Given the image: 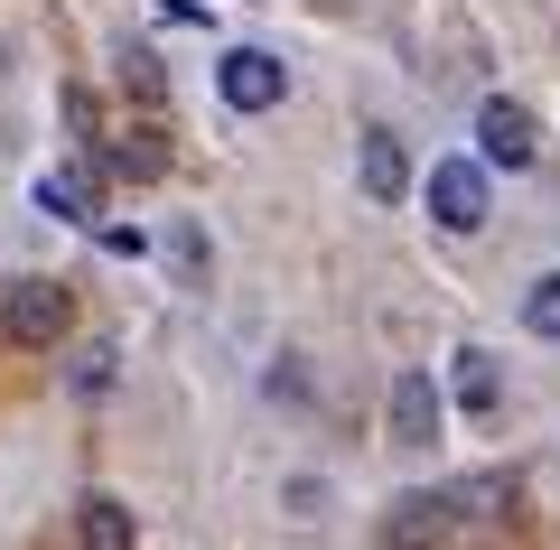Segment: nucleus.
Returning a JSON list of instances; mask_svg holds the SVG:
<instances>
[{"label":"nucleus","mask_w":560,"mask_h":550,"mask_svg":"<svg viewBox=\"0 0 560 550\" xmlns=\"http://www.w3.org/2000/svg\"><path fill=\"white\" fill-rule=\"evenodd\" d=\"M38 206H47L57 224H94V215H103V177H94V168H47V177H38Z\"/></svg>","instance_id":"7"},{"label":"nucleus","mask_w":560,"mask_h":550,"mask_svg":"<svg viewBox=\"0 0 560 550\" xmlns=\"http://www.w3.org/2000/svg\"><path fill=\"white\" fill-rule=\"evenodd\" d=\"M113 168H121V177H160V168H168V140H160V131H121V140H113Z\"/></svg>","instance_id":"11"},{"label":"nucleus","mask_w":560,"mask_h":550,"mask_svg":"<svg viewBox=\"0 0 560 550\" xmlns=\"http://www.w3.org/2000/svg\"><path fill=\"white\" fill-rule=\"evenodd\" d=\"M364 197H374V206H401V197H411V159H401L393 131H364Z\"/></svg>","instance_id":"8"},{"label":"nucleus","mask_w":560,"mask_h":550,"mask_svg":"<svg viewBox=\"0 0 560 550\" xmlns=\"http://www.w3.org/2000/svg\"><path fill=\"white\" fill-rule=\"evenodd\" d=\"M121 84H131L140 103H160V94H168V75H160V57H140V47H131V57H121Z\"/></svg>","instance_id":"13"},{"label":"nucleus","mask_w":560,"mask_h":550,"mask_svg":"<svg viewBox=\"0 0 560 550\" xmlns=\"http://www.w3.org/2000/svg\"><path fill=\"white\" fill-rule=\"evenodd\" d=\"M383 541L393 550H440L448 541V494H401V504L383 513Z\"/></svg>","instance_id":"5"},{"label":"nucleus","mask_w":560,"mask_h":550,"mask_svg":"<svg viewBox=\"0 0 560 550\" xmlns=\"http://www.w3.org/2000/svg\"><path fill=\"white\" fill-rule=\"evenodd\" d=\"M215 84H224V103H234V113H271V103L290 94V75H280L271 47H234V57L215 66Z\"/></svg>","instance_id":"3"},{"label":"nucleus","mask_w":560,"mask_h":550,"mask_svg":"<svg viewBox=\"0 0 560 550\" xmlns=\"http://www.w3.org/2000/svg\"><path fill=\"white\" fill-rule=\"evenodd\" d=\"M84 550H131V513H121L113 494H94V504H84Z\"/></svg>","instance_id":"10"},{"label":"nucleus","mask_w":560,"mask_h":550,"mask_svg":"<svg viewBox=\"0 0 560 550\" xmlns=\"http://www.w3.org/2000/svg\"><path fill=\"white\" fill-rule=\"evenodd\" d=\"M168 261H178V271H206V234H197V224H178V234H168Z\"/></svg>","instance_id":"14"},{"label":"nucleus","mask_w":560,"mask_h":550,"mask_svg":"<svg viewBox=\"0 0 560 550\" xmlns=\"http://www.w3.org/2000/svg\"><path fill=\"white\" fill-rule=\"evenodd\" d=\"M0 327L20 336V346H57V336L75 327L66 280H10V290H0Z\"/></svg>","instance_id":"1"},{"label":"nucleus","mask_w":560,"mask_h":550,"mask_svg":"<svg viewBox=\"0 0 560 550\" xmlns=\"http://www.w3.org/2000/svg\"><path fill=\"white\" fill-rule=\"evenodd\" d=\"M393 438H401V448H430V438H440V383H430V374H401L393 383Z\"/></svg>","instance_id":"6"},{"label":"nucleus","mask_w":560,"mask_h":550,"mask_svg":"<svg viewBox=\"0 0 560 550\" xmlns=\"http://www.w3.org/2000/svg\"><path fill=\"white\" fill-rule=\"evenodd\" d=\"M523 327H533V336H560V280H533V290H523Z\"/></svg>","instance_id":"12"},{"label":"nucleus","mask_w":560,"mask_h":550,"mask_svg":"<svg viewBox=\"0 0 560 550\" xmlns=\"http://www.w3.org/2000/svg\"><path fill=\"white\" fill-rule=\"evenodd\" d=\"M430 215H440L448 234H477L486 224V168L477 159H440V168H430Z\"/></svg>","instance_id":"2"},{"label":"nucleus","mask_w":560,"mask_h":550,"mask_svg":"<svg viewBox=\"0 0 560 550\" xmlns=\"http://www.w3.org/2000/svg\"><path fill=\"white\" fill-rule=\"evenodd\" d=\"M495 401H504V364H495L486 346H467V354H458V411L495 420Z\"/></svg>","instance_id":"9"},{"label":"nucleus","mask_w":560,"mask_h":550,"mask_svg":"<svg viewBox=\"0 0 560 550\" xmlns=\"http://www.w3.org/2000/svg\"><path fill=\"white\" fill-rule=\"evenodd\" d=\"M533 150H541V140H533V113L495 94V103L477 113V159H486V168H504V177H514V168H533Z\"/></svg>","instance_id":"4"}]
</instances>
